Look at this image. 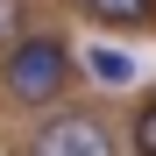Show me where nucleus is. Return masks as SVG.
Segmentation results:
<instances>
[{"label": "nucleus", "instance_id": "obj_1", "mask_svg": "<svg viewBox=\"0 0 156 156\" xmlns=\"http://www.w3.org/2000/svg\"><path fill=\"white\" fill-rule=\"evenodd\" d=\"M64 85H71V50L57 36H14V50H7V92L21 107H43Z\"/></svg>", "mask_w": 156, "mask_h": 156}, {"label": "nucleus", "instance_id": "obj_2", "mask_svg": "<svg viewBox=\"0 0 156 156\" xmlns=\"http://www.w3.org/2000/svg\"><path fill=\"white\" fill-rule=\"evenodd\" d=\"M29 156H114V135L92 114H57V121H43V135H36Z\"/></svg>", "mask_w": 156, "mask_h": 156}, {"label": "nucleus", "instance_id": "obj_3", "mask_svg": "<svg viewBox=\"0 0 156 156\" xmlns=\"http://www.w3.org/2000/svg\"><path fill=\"white\" fill-rule=\"evenodd\" d=\"M92 21H107V29H135V21L156 14V0H78Z\"/></svg>", "mask_w": 156, "mask_h": 156}, {"label": "nucleus", "instance_id": "obj_4", "mask_svg": "<svg viewBox=\"0 0 156 156\" xmlns=\"http://www.w3.org/2000/svg\"><path fill=\"white\" fill-rule=\"evenodd\" d=\"M85 71L99 85H135V57H121V50H85Z\"/></svg>", "mask_w": 156, "mask_h": 156}, {"label": "nucleus", "instance_id": "obj_5", "mask_svg": "<svg viewBox=\"0 0 156 156\" xmlns=\"http://www.w3.org/2000/svg\"><path fill=\"white\" fill-rule=\"evenodd\" d=\"M135 156H156V107L135 114Z\"/></svg>", "mask_w": 156, "mask_h": 156}, {"label": "nucleus", "instance_id": "obj_6", "mask_svg": "<svg viewBox=\"0 0 156 156\" xmlns=\"http://www.w3.org/2000/svg\"><path fill=\"white\" fill-rule=\"evenodd\" d=\"M14 29H21V7H14V0H0V43H14Z\"/></svg>", "mask_w": 156, "mask_h": 156}]
</instances>
